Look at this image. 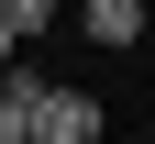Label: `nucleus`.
<instances>
[{
    "label": "nucleus",
    "mask_w": 155,
    "mask_h": 144,
    "mask_svg": "<svg viewBox=\"0 0 155 144\" xmlns=\"http://www.w3.org/2000/svg\"><path fill=\"white\" fill-rule=\"evenodd\" d=\"M33 144H100V100L89 89H45L33 100Z\"/></svg>",
    "instance_id": "obj_1"
},
{
    "label": "nucleus",
    "mask_w": 155,
    "mask_h": 144,
    "mask_svg": "<svg viewBox=\"0 0 155 144\" xmlns=\"http://www.w3.org/2000/svg\"><path fill=\"white\" fill-rule=\"evenodd\" d=\"M33 100H45V78L11 55V67H0V144H33Z\"/></svg>",
    "instance_id": "obj_2"
},
{
    "label": "nucleus",
    "mask_w": 155,
    "mask_h": 144,
    "mask_svg": "<svg viewBox=\"0 0 155 144\" xmlns=\"http://www.w3.org/2000/svg\"><path fill=\"white\" fill-rule=\"evenodd\" d=\"M78 22H89V45H133L144 33V0H78Z\"/></svg>",
    "instance_id": "obj_3"
},
{
    "label": "nucleus",
    "mask_w": 155,
    "mask_h": 144,
    "mask_svg": "<svg viewBox=\"0 0 155 144\" xmlns=\"http://www.w3.org/2000/svg\"><path fill=\"white\" fill-rule=\"evenodd\" d=\"M45 22H55V0H0V33H11V45H33Z\"/></svg>",
    "instance_id": "obj_4"
},
{
    "label": "nucleus",
    "mask_w": 155,
    "mask_h": 144,
    "mask_svg": "<svg viewBox=\"0 0 155 144\" xmlns=\"http://www.w3.org/2000/svg\"><path fill=\"white\" fill-rule=\"evenodd\" d=\"M11 55H22V45H11V33H0V67H11Z\"/></svg>",
    "instance_id": "obj_5"
}]
</instances>
